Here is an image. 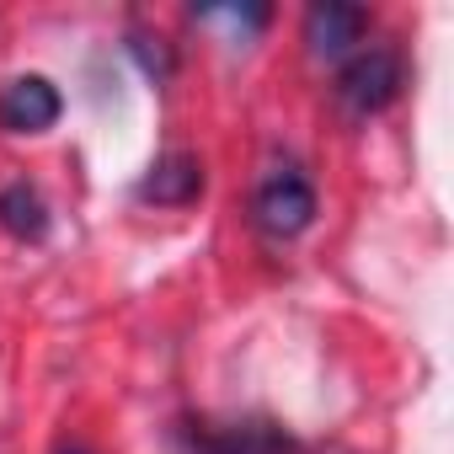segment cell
I'll return each mask as SVG.
<instances>
[{
	"label": "cell",
	"instance_id": "obj_1",
	"mask_svg": "<svg viewBox=\"0 0 454 454\" xmlns=\"http://www.w3.org/2000/svg\"><path fill=\"white\" fill-rule=\"evenodd\" d=\"M252 219L268 241H294L316 224V187L300 166H273L252 192Z\"/></svg>",
	"mask_w": 454,
	"mask_h": 454
},
{
	"label": "cell",
	"instance_id": "obj_2",
	"mask_svg": "<svg viewBox=\"0 0 454 454\" xmlns=\"http://www.w3.org/2000/svg\"><path fill=\"white\" fill-rule=\"evenodd\" d=\"M401 54L395 49H358L342 70H337V86H332V97H337V107L348 113V118H374V113H385L395 97H401Z\"/></svg>",
	"mask_w": 454,
	"mask_h": 454
},
{
	"label": "cell",
	"instance_id": "obj_3",
	"mask_svg": "<svg viewBox=\"0 0 454 454\" xmlns=\"http://www.w3.org/2000/svg\"><path fill=\"white\" fill-rule=\"evenodd\" d=\"M182 443L192 454H300V443L262 417L247 422H182Z\"/></svg>",
	"mask_w": 454,
	"mask_h": 454
},
{
	"label": "cell",
	"instance_id": "obj_4",
	"mask_svg": "<svg viewBox=\"0 0 454 454\" xmlns=\"http://www.w3.org/2000/svg\"><path fill=\"white\" fill-rule=\"evenodd\" d=\"M59 113L65 102L49 75H17L0 86V129L6 134H43L59 123Z\"/></svg>",
	"mask_w": 454,
	"mask_h": 454
},
{
	"label": "cell",
	"instance_id": "obj_5",
	"mask_svg": "<svg viewBox=\"0 0 454 454\" xmlns=\"http://www.w3.org/2000/svg\"><path fill=\"white\" fill-rule=\"evenodd\" d=\"M369 33V12L364 6H348V0H321V6L305 12V43L316 59H342L364 43Z\"/></svg>",
	"mask_w": 454,
	"mask_h": 454
},
{
	"label": "cell",
	"instance_id": "obj_6",
	"mask_svg": "<svg viewBox=\"0 0 454 454\" xmlns=\"http://www.w3.org/2000/svg\"><path fill=\"white\" fill-rule=\"evenodd\" d=\"M198 192H203V166H198V155H187V150L160 155V160L150 166V176L139 182V198H145V203H160V208H182V203H192Z\"/></svg>",
	"mask_w": 454,
	"mask_h": 454
},
{
	"label": "cell",
	"instance_id": "obj_7",
	"mask_svg": "<svg viewBox=\"0 0 454 454\" xmlns=\"http://www.w3.org/2000/svg\"><path fill=\"white\" fill-rule=\"evenodd\" d=\"M0 231L17 236V241H43L49 236V203L33 182L0 187Z\"/></svg>",
	"mask_w": 454,
	"mask_h": 454
},
{
	"label": "cell",
	"instance_id": "obj_8",
	"mask_svg": "<svg viewBox=\"0 0 454 454\" xmlns=\"http://www.w3.org/2000/svg\"><path fill=\"white\" fill-rule=\"evenodd\" d=\"M192 17L198 22H224V27H236L241 38H252V33H262L273 22L268 6H208V12H192Z\"/></svg>",
	"mask_w": 454,
	"mask_h": 454
}]
</instances>
